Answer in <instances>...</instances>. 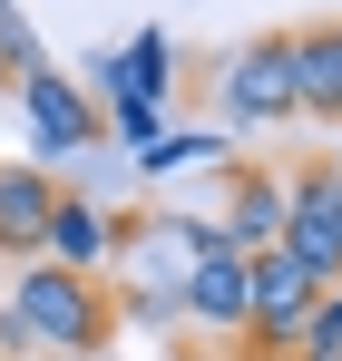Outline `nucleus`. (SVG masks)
Returning <instances> with one entry per match:
<instances>
[{
	"label": "nucleus",
	"instance_id": "nucleus-1",
	"mask_svg": "<svg viewBox=\"0 0 342 361\" xmlns=\"http://www.w3.org/2000/svg\"><path fill=\"white\" fill-rule=\"evenodd\" d=\"M10 322L30 332V352H49V361H108V342H117V293L98 283V274L20 264V283H10Z\"/></svg>",
	"mask_w": 342,
	"mask_h": 361
},
{
	"label": "nucleus",
	"instance_id": "nucleus-2",
	"mask_svg": "<svg viewBox=\"0 0 342 361\" xmlns=\"http://www.w3.org/2000/svg\"><path fill=\"white\" fill-rule=\"evenodd\" d=\"M216 215H117V254H108V274L127 283L117 302H176L186 293V274L216 254Z\"/></svg>",
	"mask_w": 342,
	"mask_h": 361
},
{
	"label": "nucleus",
	"instance_id": "nucleus-3",
	"mask_svg": "<svg viewBox=\"0 0 342 361\" xmlns=\"http://www.w3.org/2000/svg\"><path fill=\"white\" fill-rule=\"evenodd\" d=\"M216 108H225V127H244V137L303 118V108H293V39L284 30H254V39H235L225 59H216Z\"/></svg>",
	"mask_w": 342,
	"mask_h": 361
},
{
	"label": "nucleus",
	"instance_id": "nucleus-4",
	"mask_svg": "<svg viewBox=\"0 0 342 361\" xmlns=\"http://www.w3.org/2000/svg\"><path fill=\"white\" fill-rule=\"evenodd\" d=\"M274 254L313 293H342V185L323 176V157L284 176V235H274Z\"/></svg>",
	"mask_w": 342,
	"mask_h": 361
},
{
	"label": "nucleus",
	"instance_id": "nucleus-5",
	"mask_svg": "<svg viewBox=\"0 0 342 361\" xmlns=\"http://www.w3.org/2000/svg\"><path fill=\"white\" fill-rule=\"evenodd\" d=\"M20 118H30V166H69L78 147H108V118H98V98L69 78V68H30L20 78Z\"/></svg>",
	"mask_w": 342,
	"mask_h": 361
},
{
	"label": "nucleus",
	"instance_id": "nucleus-6",
	"mask_svg": "<svg viewBox=\"0 0 342 361\" xmlns=\"http://www.w3.org/2000/svg\"><path fill=\"white\" fill-rule=\"evenodd\" d=\"M313 302H323V293L293 274L284 254H254V264H244V352L284 361L293 342H303V322H313Z\"/></svg>",
	"mask_w": 342,
	"mask_h": 361
},
{
	"label": "nucleus",
	"instance_id": "nucleus-7",
	"mask_svg": "<svg viewBox=\"0 0 342 361\" xmlns=\"http://www.w3.org/2000/svg\"><path fill=\"white\" fill-rule=\"evenodd\" d=\"M225 176V215H216V235H225V254H274V235H284V166H254V157H235V166H216Z\"/></svg>",
	"mask_w": 342,
	"mask_h": 361
},
{
	"label": "nucleus",
	"instance_id": "nucleus-8",
	"mask_svg": "<svg viewBox=\"0 0 342 361\" xmlns=\"http://www.w3.org/2000/svg\"><path fill=\"white\" fill-rule=\"evenodd\" d=\"M176 88V39L147 20V30H127L108 59H98V108H167Z\"/></svg>",
	"mask_w": 342,
	"mask_h": 361
},
{
	"label": "nucleus",
	"instance_id": "nucleus-9",
	"mask_svg": "<svg viewBox=\"0 0 342 361\" xmlns=\"http://www.w3.org/2000/svg\"><path fill=\"white\" fill-rule=\"evenodd\" d=\"M108 254H117V215L98 205V195L59 185L49 235H40V264H59V274H98V283H108Z\"/></svg>",
	"mask_w": 342,
	"mask_h": 361
},
{
	"label": "nucleus",
	"instance_id": "nucleus-10",
	"mask_svg": "<svg viewBox=\"0 0 342 361\" xmlns=\"http://www.w3.org/2000/svg\"><path fill=\"white\" fill-rule=\"evenodd\" d=\"M49 205H59V176H49V166H30V157H0V254L40 264Z\"/></svg>",
	"mask_w": 342,
	"mask_h": 361
},
{
	"label": "nucleus",
	"instance_id": "nucleus-11",
	"mask_svg": "<svg viewBox=\"0 0 342 361\" xmlns=\"http://www.w3.org/2000/svg\"><path fill=\"white\" fill-rule=\"evenodd\" d=\"M176 312L206 332V342H244V254H206L196 274H186V293H176Z\"/></svg>",
	"mask_w": 342,
	"mask_h": 361
},
{
	"label": "nucleus",
	"instance_id": "nucleus-12",
	"mask_svg": "<svg viewBox=\"0 0 342 361\" xmlns=\"http://www.w3.org/2000/svg\"><path fill=\"white\" fill-rule=\"evenodd\" d=\"M284 39H293V108L342 127V20H303Z\"/></svg>",
	"mask_w": 342,
	"mask_h": 361
},
{
	"label": "nucleus",
	"instance_id": "nucleus-13",
	"mask_svg": "<svg viewBox=\"0 0 342 361\" xmlns=\"http://www.w3.org/2000/svg\"><path fill=\"white\" fill-rule=\"evenodd\" d=\"M176 166H225V137H216V127H167V137L137 157V176H176Z\"/></svg>",
	"mask_w": 342,
	"mask_h": 361
},
{
	"label": "nucleus",
	"instance_id": "nucleus-14",
	"mask_svg": "<svg viewBox=\"0 0 342 361\" xmlns=\"http://www.w3.org/2000/svg\"><path fill=\"white\" fill-rule=\"evenodd\" d=\"M30 68H49V49H40V30L10 10V20H0V88H20Z\"/></svg>",
	"mask_w": 342,
	"mask_h": 361
},
{
	"label": "nucleus",
	"instance_id": "nucleus-15",
	"mask_svg": "<svg viewBox=\"0 0 342 361\" xmlns=\"http://www.w3.org/2000/svg\"><path fill=\"white\" fill-rule=\"evenodd\" d=\"M284 361H342V293L313 302V322H303V342H293Z\"/></svg>",
	"mask_w": 342,
	"mask_h": 361
},
{
	"label": "nucleus",
	"instance_id": "nucleus-16",
	"mask_svg": "<svg viewBox=\"0 0 342 361\" xmlns=\"http://www.w3.org/2000/svg\"><path fill=\"white\" fill-rule=\"evenodd\" d=\"M98 118H108V137L127 147V157H147V147L167 137V108H98Z\"/></svg>",
	"mask_w": 342,
	"mask_h": 361
},
{
	"label": "nucleus",
	"instance_id": "nucleus-17",
	"mask_svg": "<svg viewBox=\"0 0 342 361\" xmlns=\"http://www.w3.org/2000/svg\"><path fill=\"white\" fill-rule=\"evenodd\" d=\"M323 176H333V185H342V147H323Z\"/></svg>",
	"mask_w": 342,
	"mask_h": 361
},
{
	"label": "nucleus",
	"instance_id": "nucleus-18",
	"mask_svg": "<svg viewBox=\"0 0 342 361\" xmlns=\"http://www.w3.org/2000/svg\"><path fill=\"white\" fill-rule=\"evenodd\" d=\"M10 10H20V0H0V20H10Z\"/></svg>",
	"mask_w": 342,
	"mask_h": 361
}]
</instances>
